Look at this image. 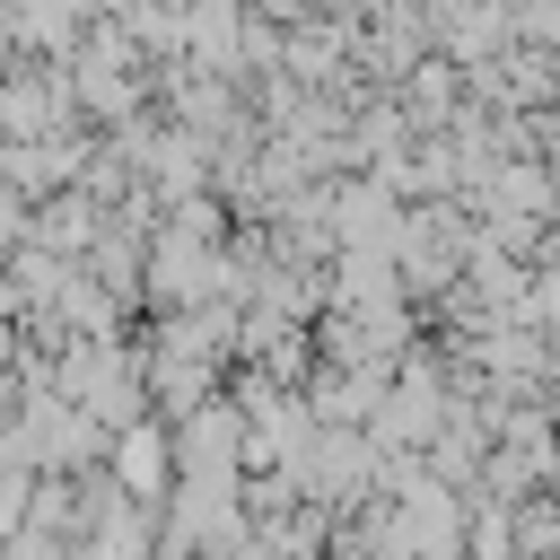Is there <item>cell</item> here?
I'll return each mask as SVG.
<instances>
[{
	"label": "cell",
	"instance_id": "cell-1",
	"mask_svg": "<svg viewBox=\"0 0 560 560\" xmlns=\"http://www.w3.org/2000/svg\"><path fill=\"white\" fill-rule=\"evenodd\" d=\"M105 481L122 490V499H140V508H166L175 499V429H158V420H131V429H114V446H105Z\"/></svg>",
	"mask_w": 560,
	"mask_h": 560
},
{
	"label": "cell",
	"instance_id": "cell-2",
	"mask_svg": "<svg viewBox=\"0 0 560 560\" xmlns=\"http://www.w3.org/2000/svg\"><path fill=\"white\" fill-rule=\"evenodd\" d=\"M508 542H516V560H560V490L508 499Z\"/></svg>",
	"mask_w": 560,
	"mask_h": 560
},
{
	"label": "cell",
	"instance_id": "cell-3",
	"mask_svg": "<svg viewBox=\"0 0 560 560\" xmlns=\"http://www.w3.org/2000/svg\"><path fill=\"white\" fill-rule=\"evenodd\" d=\"M26 499H35V472L26 464H0V551L26 534Z\"/></svg>",
	"mask_w": 560,
	"mask_h": 560
}]
</instances>
